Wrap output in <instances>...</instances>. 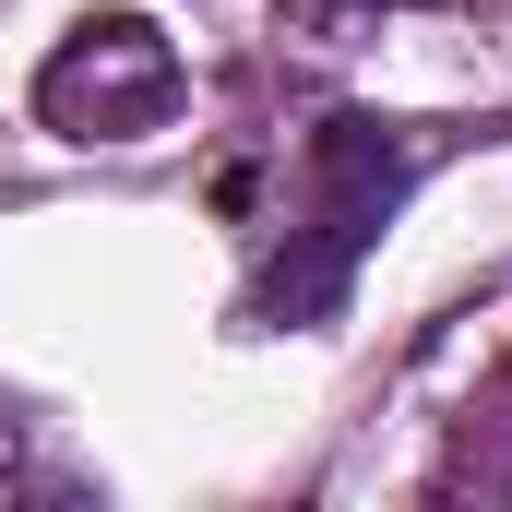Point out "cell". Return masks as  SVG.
Here are the masks:
<instances>
[{
	"mask_svg": "<svg viewBox=\"0 0 512 512\" xmlns=\"http://www.w3.org/2000/svg\"><path fill=\"white\" fill-rule=\"evenodd\" d=\"M393 191H405V167H393V143L370 120L322 131V251L298 262V274H274V310H334L346 298V262L370 251V227L393 215Z\"/></svg>",
	"mask_w": 512,
	"mask_h": 512,
	"instance_id": "6da1fadb",
	"label": "cell"
}]
</instances>
